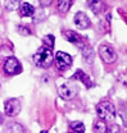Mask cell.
Masks as SVG:
<instances>
[{"mask_svg":"<svg viewBox=\"0 0 127 133\" xmlns=\"http://www.w3.org/2000/svg\"><path fill=\"white\" fill-rule=\"evenodd\" d=\"M54 60V54L53 50L46 48V46H41L40 49L36 51L35 56H33V62L35 64L40 68H49L51 65Z\"/></svg>","mask_w":127,"mask_h":133,"instance_id":"1","label":"cell"},{"mask_svg":"<svg viewBox=\"0 0 127 133\" xmlns=\"http://www.w3.org/2000/svg\"><path fill=\"white\" fill-rule=\"evenodd\" d=\"M96 114L100 120L111 122L116 118V108L111 101H101L96 105Z\"/></svg>","mask_w":127,"mask_h":133,"instance_id":"2","label":"cell"},{"mask_svg":"<svg viewBox=\"0 0 127 133\" xmlns=\"http://www.w3.org/2000/svg\"><path fill=\"white\" fill-rule=\"evenodd\" d=\"M58 92H59L61 97L63 100H72L77 95L78 87H77L76 83H73V82H65L59 87Z\"/></svg>","mask_w":127,"mask_h":133,"instance_id":"3","label":"cell"},{"mask_svg":"<svg viewBox=\"0 0 127 133\" xmlns=\"http://www.w3.org/2000/svg\"><path fill=\"white\" fill-rule=\"evenodd\" d=\"M99 55H100V58L107 64H112V63H114L117 60V52H116V50L113 49L111 45H107V44L100 45V48H99Z\"/></svg>","mask_w":127,"mask_h":133,"instance_id":"4","label":"cell"},{"mask_svg":"<svg viewBox=\"0 0 127 133\" xmlns=\"http://www.w3.org/2000/svg\"><path fill=\"white\" fill-rule=\"evenodd\" d=\"M55 65L57 69L63 72L65 69H68L69 66L72 65V58L69 54L63 52V51H58L57 55H55Z\"/></svg>","mask_w":127,"mask_h":133,"instance_id":"5","label":"cell"},{"mask_svg":"<svg viewBox=\"0 0 127 133\" xmlns=\"http://www.w3.org/2000/svg\"><path fill=\"white\" fill-rule=\"evenodd\" d=\"M4 72L9 76H14V74H18L22 72V66H21V63L18 62V59L14 58V56H9L5 63H4Z\"/></svg>","mask_w":127,"mask_h":133,"instance_id":"6","label":"cell"},{"mask_svg":"<svg viewBox=\"0 0 127 133\" xmlns=\"http://www.w3.org/2000/svg\"><path fill=\"white\" fill-rule=\"evenodd\" d=\"M4 111L5 115L8 116H16L21 111V101L18 99H9L4 104Z\"/></svg>","mask_w":127,"mask_h":133,"instance_id":"7","label":"cell"},{"mask_svg":"<svg viewBox=\"0 0 127 133\" xmlns=\"http://www.w3.org/2000/svg\"><path fill=\"white\" fill-rule=\"evenodd\" d=\"M73 22H75V24L77 26V28H80V30H87L91 26V21L89 19V17L86 16L83 12L76 13L75 18H73Z\"/></svg>","mask_w":127,"mask_h":133,"instance_id":"8","label":"cell"},{"mask_svg":"<svg viewBox=\"0 0 127 133\" xmlns=\"http://www.w3.org/2000/svg\"><path fill=\"white\" fill-rule=\"evenodd\" d=\"M63 36L64 38L68 41V42H71V44H75V45H78V48H83L86 44L83 42V40L81 38V36H80L77 32H75V31H71V30H68V31H64L63 32Z\"/></svg>","mask_w":127,"mask_h":133,"instance_id":"9","label":"cell"},{"mask_svg":"<svg viewBox=\"0 0 127 133\" xmlns=\"http://www.w3.org/2000/svg\"><path fill=\"white\" fill-rule=\"evenodd\" d=\"M86 1H87V5H89L90 10L96 16L103 13L104 9H105V4H104L103 0H86Z\"/></svg>","mask_w":127,"mask_h":133,"instance_id":"10","label":"cell"},{"mask_svg":"<svg viewBox=\"0 0 127 133\" xmlns=\"http://www.w3.org/2000/svg\"><path fill=\"white\" fill-rule=\"evenodd\" d=\"M73 78L75 79H78V81H81V82L83 83L87 88H91V87H94V82L91 81V78L83 72V70H81V69H78L75 74H73Z\"/></svg>","mask_w":127,"mask_h":133,"instance_id":"11","label":"cell"},{"mask_svg":"<svg viewBox=\"0 0 127 133\" xmlns=\"http://www.w3.org/2000/svg\"><path fill=\"white\" fill-rule=\"evenodd\" d=\"M81 51H82V55H83V60L87 62V63H93L94 59H95V52L91 46L89 45H85L83 48H81Z\"/></svg>","mask_w":127,"mask_h":133,"instance_id":"12","label":"cell"},{"mask_svg":"<svg viewBox=\"0 0 127 133\" xmlns=\"http://www.w3.org/2000/svg\"><path fill=\"white\" fill-rule=\"evenodd\" d=\"M19 12L22 17H32L35 13V8L30 3H21L19 5Z\"/></svg>","mask_w":127,"mask_h":133,"instance_id":"13","label":"cell"},{"mask_svg":"<svg viewBox=\"0 0 127 133\" xmlns=\"http://www.w3.org/2000/svg\"><path fill=\"white\" fill-rule=\"evenodd\" d=\"M5 133H26V131H25L22 124H19V123H10L8 125Z\"/></svg>","mask_w":127,"mask_h":133,"instance_id":"14","label":"cell"},{"mask_svg":"<svg viewBox=\"0 0 127 133\" xmlns=\"http://www.w3.org/2000/svg\"><path fill=\"white\" fill-rule=\"evenodd\" d=\"M73 0H58V10L62 13H67L72 6Z\"/></svg>","mask_w":127,"mask_h":133,"instance_id":"15","label":"cell"},{"mask_svg":"<svg viewBox=\"0 0 127 133\" xmlns=\"http://www.w3.org/2000/svg\"><path fill=\"white\" fill-rule=\"evenodd\" d=\"M21 1H22V0H5L4 6H5V9H7V10L12 12V10H16V9L19 8Z\"/></svg>","mask_w":127,"mask_h":133,"instance_id":"16","label":"cell"},{"mask_svg":"<svg viewBox=\"0 0 127 133\" xmlns=\"http://www.w3.org/2000/svg\"><path fill=\"white\" fill-rule=\"evenodd\" d=\"M69 128L75 133H85V124L82 122H72L69 124Z\"/></svg>","mask_w":127,"mask_h":133,"instance_id":"17","label":"cell"},{"mask_svg":"<svg viewBox=\"0 0 127 133\" xmlns=\"http://www.w3.org/2000/svg\"><path fill=\"white\" fill-rule=\"evenodd\" d=\"M108 132V127L105 124L104 120H98L94 125V133H107Z\"/></svg>","mask_w":127,"mask_h":133,"instance_id":"18","label":"cell"},{"mask_svg":"<svg viewBox=\"0 0 127 133\" xmlns=\"http://www.w3.org/2000/svg\"><path fill=\"white\" fill-rule=\"evenodd\" d=\"M44 44H45V46H46V48L53 49V46H54V36H53V35H48V36H45V37H44Z\"/></svg>","mask_w":127,"mask_h":133,"instance_id":"19","label":"cell"},{"mask_svg":"<svg viewBox=\"0 0 127 133\" xmlns=\"http://www.w3.org/2000/svg\"><path fill=\"white\" fill-rule=\"evenodd\" d=\"M18 33L22 35V36H30L31 35V30L28 27L23 26V24H19L18 26Z\"/></svg>","mask_w":127,"mask_h":133,"instance_id":"20","label":"cell"},{"mask_svg":"<svg viewBox=\"0 0 127 133\" xmlns=\"http://www.w3.org/2000/svg\"><path fill=\"white\" fill-rule=\"evenodd\" d=\"M107 133H122V131H121V127L118 124H113V125H111L108 128V132Z\"/></svg>","mask_w":127,"mask_h":133,"instance_id":"21","label":"cell"},{"mask_svg":"<svg viewBox=\"0 0 127 133\" xmlns=\"http://www.w3.org/2000/svg\"><path fill=\"white\" fill-rule=\"evenodd\" d=\"M118 81H119V83H121L122 86L127 87V73H123V74H121V76L118 77Z\"/></svg>","mask_w":127,"mask_h":133,"instance_id":"22","label":"cell"},{"mask_svg":"<svg viewBox=\"0 0 127 133\" xmlns=\"http://www.w3.org/2000/svg\"><path fill=\"white\" fill-rule=\"evenodd\" d=\"M39 3H40L43 6H49V5H51L53 0H39Z\"/></svg>","mask_w":127,"mask_h":133,"instance_id":"23","label":"cell"},{"mask_svg":"<svg viewBox=\"0 0 127 133\" xmlns=\"http://www.w3.org/2000/svg\"><path fill=\"white\" fill-rule=\"evenodd\" d=\"M3 120H4V118H3V114H0V124L3 123Z\"/></svg>","mask_w":127,"mask_h":133,"instance_id":"24","label":"cell"},{"mask_svg":"<svg viewBox=\"0 0 127 133\" xmlns=\"http://www.w3.org/2000/svg\"><path fill=\"white\" fill-rule=\"evenodd\" d=\"M40 133H48V131H41Z\"/></svg>","mask_w":127,"mask_h":133,"instance_id":"25","label":"cell"}]
</instances>
